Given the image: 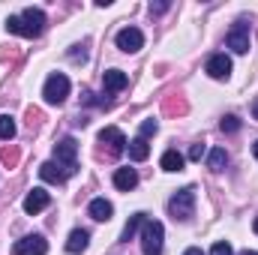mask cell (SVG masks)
I'll list each match as a JSON object with an SVG mask.
<instances>
[{"instance_id": "9c48e42d", "label": "cell", "mask_w": 258, "mask_h": 255, "mask_svg": "<svg viewBox=\"0 0 258 255\" xmlns=\"http://www.w3.org/2000/svg\"><path fill=\"white\" fill-rule=\"evenodd\" d=\"M99 141L108 144V153H114V156H120V153L126 150V144H129L126 135H123L117 126H105L102 132H99Z\"/></svg>"}, {"instance_id": "f546056e", "label": "cell", "mask_w": 258, "mask_h": 255, "mask_svg": "<svg viewBox=\"0 0 258 255\" xmlns=\"http://www.w3.org/2000/svg\"><path fill=\"white\" fill-rule=\"evenodd\" d=\"M252 153H255V159H258V141H255V144H252Z\"/></svg>"}, {"instance_id": "44dd1931", "label": "cell", "mask_w": 258, "mask_h": 255, "mask_svg": "<svg viewBox=\"0 0 258 255\" xmlns=\"http://www.w3.org/2000/svg\"><path fill=\"white\" fill-rule=\"evenodd\" d=\"M15 138V120L9 114H0V141H9Z\"/></svg>"}, {"instance_id": "4fadbf2b", "label": "cell", "mask_w": 258, "mask_h": 255, "mask_svg": "<svg viewBox=\"0 0 258 255\" xmlns=\"http://www.w3.org/2000/svg\"><path fill=\"white\" fill-rule=\"evenodd\" d=\"M102 84H105L108 93H120L129 84V78H126V72H120V69H108V72L102 75Z\"/></svg>"}, {"instance_id": "277c9868", "label": "cell", "mask_w": 258, "mask_h": 255, "mask_svg": "<svg viewBox=\"0 0 258 255\" xmlns=\"http://www.w3.org/2000/svg\"><path fill=\"white\" fill-rule=\"evenodd\" d=\"M42 96L48 105H63L66 96H69V78L63 72H54L45 78V87H42Z\"/></svg>"}, {"instance_id": "7402d4cb", "label": "cell", "mask_w": 258, "mask_h": 255, "mask_svg": "<svg viewBox=\"0 0 258 255\" xmlns=\"http://www.w3.org/2000/svg\"><path fill=\"white\" fill-rule=\"evenodd\" d=\"M219 129H222V132H237V129H240V120H237L234 114H228V117H222Z\"/></svg>"}, {"instance_id": "ffe728a7", "label": "cell", "mask_w": 258, "mask_h": 255, "mask_svg": "<svg viewBox=\"0 0 258 255\" xmlns=\"http://www.w3.org/2000/svg\"><path fill=\"white\" fill-rule=\"evenodd\" d=\"M144 222H147V213H135V216H129V222H126V228H123V234H120V240L129 243V240L135 237V231H138Z\"/></svg>"}, {"instance_id": "ba28073f", "label": "cell", "mask_w": 258, "mask_h": 255, "mask_svg": "<svg viewBox=\"0 0 258 255\" xmlns=\"http://www.w3.org/2000/svg\"><path fill=\"white\" fill-rule=\"evenodd\" d=\"M117 48H120L123 54L141 51V48H144V33H141L138 27H123V30L117 33Z\"/></svg>"}, {"instance_id": "d6986e66", "label": "cell", "mask_w": 258, "mask_h": 255, "mask_svg": "<svg viewBox=\"0 0 258 255\" xmlns=\"http://www.w3.org/2000/svg\"><path fill=\"white\" fill-rule=\"evenodd\" d=\"M228 165V153H225V147H213L210 153H207V168L210 171H222Z\"/></svg>"}, {"instance_id": "d4e9b609", "label": "cell", "mask_w": 258, "mask_h": 255, "mask_svg": "<svg viewBox=\"0 0 258 255\" xmlns=\"http://www.w3.org/2000/svg\"><path fill=\"white\" fill-rule=\"evenodd\" d=\"M204 153H207V147H204V144H192V147H189V159H195V162H198Z\"/></svg>"}, {"instance_id": "6da1fadb", "label": "cell", "mask_w": 258, "mask_h": 255, "mask_svg": "<svg viewBox=\"0 0 258 255\" xmlns=\"http://www.w3.org/2000/svg\"><path fill=\"white\" fill-rule=\"evenodd\" d=\"M45 24H48L45 12H42V9H33V6L24 9L21 15H9V18H6V30L15 33V36H24V39H36V36H42Z\"/></svg>"}, {"instance_id": "e0dca14e", "label": "cell", "mask_w": 258, "mask_h": 255, "mask_svg": "<svg viewBox=\"0 0 258 255\" xmlns=\"http://www.w3.org/2000/svg\"><path fill=\"white\" fill-rule=\"evenodd\" d=\"M126 150H129V159H132V162H144V159L150 156V144H147V138H141V135L129 141Z\"/></svg>"}, {"instance_id": "30bf717a", "label": "cell", "mask_w": 258, "mask_h": 255, "mask_svg": "<svg viewBox=\"0 0 258 255\" xmlns=\"http://www.w3.org/2000/svg\"><path fill=\"white\" fill-rule=\"evenodd\" d=\"M204 69H207V75H210V78L225 81V78L231 75V57H228V54H210Z\"/></svg>"}, {"instance_id": "83f0119b", "label": "cell", "mask_w": 258, "mask_h": 255, "mask_svg": "<svg viewBox=\"0 0 258 255\" xmlns=\"http://www.w3.org/2000/svg\"><path fill=\"white\" fill-rule=\"evenodd\" d=\"M252 117H255V120H258V102H255V105H252Z\"/></svg>"}, {"instance_id": "f1b7e54d", "label": "cell", "mask_w": 258, "mask_h": 255, "mask_svg": "<svg viewBox=\"0 0 258 255\" xmlns=\"http://www.w3.org/2000/svg\"><path fill=\"white\" fill-rule=\"evenodd\" d=\"M240 255H258V252H255V249H243Z\"/></svg>"}, {"instance_id": "5bb4252c", "label": "cell", "mask_w": 258, "mask_h": 255, "mask_svg": "<svg viewBox=\"0 0 258 255\" xmlns=\"http://www.w3.org/2000/svg\"><path fill=\"white\" fill-rule=\"evenodd\" d=\"M114 186L120 192L135 189V186H138V171H135V168H117V171H114Z\"/></svg>"}, {"instance_id": "484cf974", "label": "cell", "mask_w": 258, "mask_h": 255, "mask_svg": "<svg viewBox=\"0 0 258 255\" xmlns=\"http://www.w3.org/2000/svg\"><path fill=\"white\" fill-rule=\"evenodd\" d=\"M168 9V0H162V3H150V15H162Z\"/></svg>"}, {"instance_id": "603a6c76", "label": "cell", "mask_w": 258, "mask_h": 255, "mask_svg": "<svg viewBox=\"0 0 258 255\" xmlns=\"http://www.w3.org/2000/svg\"><path fill=\"white\" fill-rule=\"evenodd\" d=\"M210 255H234V249H231V243H228V240H216V243H213V249H210Z\"/></svg>"}, {"instance_id": "4316f807", "label": "cell", "mask_w": 258, "mask_h": 255, "mask_svg": "<svg viewBox=\"0 0 258 255\" xmlns=\"http://www.w3.org/2000/svg\"><path fill=\"white\" fill-rule=\"evenodd\" d=\"M183 255H207V252H201L198 246H189V249H186V252H183Z\"/></svg>"}, {"instance_id": "cb8c5ba5", "label": "cell", "mask_w": 258, "mask_h": 255, "mask_svg": "<svg viewBox=\"0 0 258 255\" xmlns=\"http://www.w3.org/2000/svg\"><path fill=\"white\" fill-rule=\"evenodd\" d=\"M156 129H159V123H156V120H144V123H141V138L156 135Z\"/></svg>"}, {"instance_id": "7c38bea8", "label": "cell", "mask_w": 258, "mask_h": 255, "mask_svg": "<svg viewBox=\"0 0 258 255\" xmlns=\"http://www.w3.org/2000/svg\"><path fill=\"white\" fill-rule=\"evenodd\" d=\"M87 213H90L96 222H108L111 213H114V207H111V201H105V198H93V201L87 204Z\"/></svg>"}, {"instance_id": "ac0fdd59", "label": "cell", "mask_w": 258, "mask_h": 255, "mask_svg": "<svg viewBox=\"0 0 258 255\" xmlns=\"http://www.w3.org/2000/svg\"><path fill=\"white\" fill-rule=\"evenodd\" d=\"M183 162H186V156H183V153H177V150H165V153H162V159H159L162 171H183Z\"/></svg>"}, {"instance_id": "9a60e30c", "label": "cell", "mask_w": 258, "mask_h": 255, "mask_svg": "<svg viewBox=\"0 0 258 255\" xmlns=\"http://www.w3.org/2000/svg\"><path fill=\"white\" fill-rule=\"evenodd\" d=\"M87 243H90V234L84 231V228H75V231H69V240H66V252L78 255L87 249Z\"/></svg>"}, {"instance_id": "5b68a950", "label": "cell", "mask_w": 258, "mask_h": 255, "mask_svg": "<svg viewBox=\"0 0 258 255\" xmlns=\"http://www.w3.org/2000/svg\"><path fill=\"white\" fill-rule=\"evenodd\" d=\"M75 153H78L75 138H60V141L54 144V159H57V165L66 171V177H72V174L78 171V165H75Z\"/></svg>"}, {"instance_id": "8992f818", "label": "cell", "mask_w": 258, "mask_h": 255, "mask_svg": "<svg viewBox=\"0 0 258 255\" xmlns=\"http://www.w3.org/2000/svg\"><path fill=\"white\" fill-rule=\"evenodd\" d=\"M48 252V240L42 234H27L21 240H15L12 255H45Z\"/></svg>"}, {"instance_id": "8fae6325", "label": "cell", "mask_w": 258, "mask_h": 255, "mask_svg": "<svg viewBox=\"0 0 258 255\" xmlns=\"http://www.w3.org/2000/svg\"><path fill=\"white\" fill-rule=\"evenodd\" d=\"M48 204H51V195H48L45 189H39V186H36V189H30L27 195H24V213H30V216L42 213Z\"/></svg>"}, {"instance_id": "2e32d148", "label": "cell", "mask_w": 258, "mask_h": 255, "mask_svg": "<svg viewBox=\"0 0 258 255\" xmlns=\"http://www.w3.org/2000/svg\"><path fill=\"white\" fill-rule=\"evenodd\" d=\"M39 177H42L45 183H57V186H60L66 180V171L57 162H42V165H39Z\"/></svg>"}, {"instance_id": "4dcf8cb0", "label": "cell", "mask_w": 258, "mask_h": 255, "mask_svg": "<svg viewBox=\"0 0 258 255\" xmlns=\"http://www.w3.org/2000/svg\"><path fill=\"white\" fill-rule=\"evenodd\" d=\"M252 228H255V234H258V219H255V222H252Z\"/></svg>"}, {"instance_id": "52a82bcc", "label": "cell", "mask_w": 258, "mask_h": 255, "mask_svg": "<svg viewBox=\"0 0 258 255\" xmlns=\"http://www.w3.org/2000/svg\"><path fill=\"white\" fill-rule=\"evenodd\" d=\"M228 48L234 54H246L249 51V24L246 21H234V27L228 30Z\"/></svg>"}, {"instance_id": "3957f363", "label": "cell", "mask_w": 258, "mask_h": 255, "mask_svg": "<svg viewBox=\"0 0 258 255\" xmlns=\"http://www.w3.org/2000/svg\"><path fill=\"white\" fill-rule=\"evenodd\" d=\"M168 213H171L174 219H180V222L192 219V213H195V189L192 186H186V189H180V192L171 195V201H168Z\"/></svg>"}, {"instance_id": "7a4b0ae2", "label": "cell", "mask_w": 258, "mask_h": 255, "mask_svg": "<svg viewBox=\"0 0 258 255\" xmlns=\"http://www.w3.org/2000/svg\"><path fill=\"white\" fill-rule=\"evenodd\" d=\"M162 240H165V225L159 219H147L141 225V249H144V255H162Z\"/></svg>"}]
</instances>
